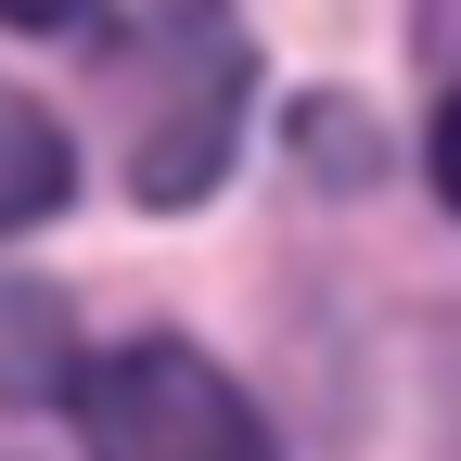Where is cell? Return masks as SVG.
<instances>
[{
  "label": "cell",
  "mask_w": 461,
  "mask_h": 461,
  "mask_svg": "<svg viewBox=\"0 0 461 461\" xmlns=\"http://www.w3.org/2000/svg\"><path fill=\"white\" fill-rule=\"evenodd\" d=\"M436 193H448V205H461V90H448V103H436Z\"/></svg>",
  "instance_id": "cell-4"
},
{
  "label": "cell",
  "mask_w": 461,
  "mask_h": 461,
  "mask_svg": "<svg viewBox=\"0 0 461 461\" xmlns=\"http://www.w3.org/2000/svg\"><path fill=\"white\" fill-rule=\"evenodd\" d=\"M65 193H77V141L51 129V115H39L26 90H0V230L51 218Z\"/></svg>",
  "instance_id": "cell-3"
},
{
  "label": "cell",
  "mask_w": 461,
  "mask_h": 461,
  "mask_svg": "<svg viewBox=\"0 0 461 461\" xmlns=\"http://www.w3.org/2000/svg\"><path fill=\"white\" fill-rule=\"evenodd\" d=\"M90 0H0V26H26V39H51V26H77Z\"/></svg>",
  "instance_id": "cell-5"
},
{
  "label": "cell",
  "mask_w": 461,
  "mask_h": 461,
  "mask_svg": "<svg viewBox=\"0 0 461 461\" xmlns=\"http://www.w3.org/2000/svg\"><path fill=\"white\" fill-rule=\"evenodd\" d=\"M77 397V436L90 461H269V423H257V397L230 384L205 346H103V359L65 384Z\"/></svg>",
  "instance_id": "cell-2"
},
{
  "label": "cell",
  "mask_w": 461,
  "mask_h": 461,
  "mask_svg": "<svg viewBox=\"0 0 461 461\" xmlns=\"http://www.w3.org/2000/svg\"><path fill=\"white\" fill-rule=\"evenodd\" d=\"M244 103H257V39L230 0H141L103 39V154L129 180V205H154V218L218 193Z\"/></svg>",
  "instance_id": "cell-1"
}]
</instances>
